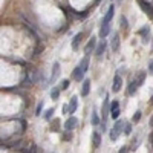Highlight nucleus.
I'll use <instances>...</instances> for the list:
<instances>
[{
  "instance_id": "1",
  "label": "nucleus",
  "mask_w": 153,
  "mask_h": 153,
  "mask_svg": "<svg viewBox=\"0 0 153 153\" xmlns=\"http://www.w3.org/2000/svg\"><path fill=\"white\" fill-rule=\"evenodd\" d=\"M84 71L80 68V65L76 66L75 69H74V72H72V80H75V81H81L83 78H84Z\"/></svg>"
},
{
  "instance_id": "2",
  "label": "nucleus",
  "mask_w": 153,
  "mask_h": 153,
  "mask_svg": "<svg viewBox=\"0 0 153 153\" xmlns=\"http://www.w3.org/2000/svg\"><path fill=\"white\" fill-rule=\"evenodd\" d=\"M76 126H78V120H76L75 117H71V118L65 123V129H66L68 132H71V130L76 129Z\"/></svg>"
},
{
  "instance_id": "3",
  "label": "nucleus",
  "mask_w": 153,
  "mask_h": 153,
  "mask_svg": "<svg viewBox=\"0 0 153 153\" xmlns=\"http://www.w3.org/2000/svg\"><path fill=\"white\" fill-rule=\"evenodd\" d=\"M121 87H123V78H121L120 75H115L112 91H113V92H120V91H121Z\"/></svg>"
},
{
  "instance_id": "4",
  "label": "nucleus",
  "mask_w": 153,
  "mask_h": 153,
  "mask_svg": "<svg viewBox=\"0 0 153 153\" xmlns=\"http://www.w3.org/2000/svg\"><path fill=\"white\" fill-rule=\"evenodd\" d=\"M95 45H97V38H95V37H92L91 40H89V43L86 45V48H84V52H86V55H89V54H92V52H94Z\"/></svg>"
},
{
  "instance_id": "5",
  "label": "nucleus",
  "mask_w": 153,
  "mask_h": 153,
  "mask_svg": "<svg viewBox=\"0 0 153 153\" xmlns=\"http://www.w3.org/2000/svg\"><path fill=\"white\" fill-rule=\"evenodd\" d=\"M58 76H60V63H54L52 74H51V81H57Z\"/></svg>"
},
{
  "instance_id": "6",
  "label": "nucleus",
  "mask_w": 153,
  "mask_h": 153,
  "mask_svg": "<svg viewBox=\"0 0 153 153\" xmlns=\"http://www.w3.org/2000/svg\"><path fill=\"white\" fill-rule=\"evenodd\" d=\"M106 46H107L106 40H101V43H100V45L97 46V49H95V55H97V57H103L104 51H106Z\"/></svg>"
},
{
  "instance_id": "7",
  "label": "nucleus",
  "mask_w": 153,
  "mask_h": 153,
  "mask_svg": "<svg viewBox=\"0 0 153 153\" xmlns=\"http://www.w3.org/2000/svg\"><path fill=\"white\" fill-rule=\"evenodd\" d=\"M113 14H115V6L112 5V6L107 9L106 16H104V19H103V22H101V23H110V20L113 19Z\"/></svg>"
},
{
  "instance_id": "8",
  "label": "nucleus",
  "mask_w": 153,
  "mask_h": 153,
  "mask_svg": "<svg viewBox=\"0 0 153 153\" xmlns=\"http://www.w3.org/2000/svg\"><path fill=\"white\" fill-rule=\"evenodd\" d=\"M109 32H110V26H109V23H101V28H100V37H101V38H106Z\"/></svg>"
},
{
  "instance_id": "9",
  "label": "nucleus",
  "mask_w": 153,
  "mask_h": 153,
  "mask_svg": "<svg viewBox=\"0 0 153 153\" xmlns=\"http://www.w3.org/2000/svg\"><path fill=\"white\" fill-rule=\"evenodd\" d=\"M92 146H94V149H98L101 146V135L98 132L92 133Z\"/></svg>"
},
{
  "instance_id": "10",
  "label": "nucleus",
  "mask_w": 153,
  "mask_h": 153,
  "mask_svg": "<svg viewBox=\"0 0 153 153\" xmlns=\"http://www.w3.org/2000/svg\"><path fill=\"white\" fill-rule=\"evenodd\" d=\"M118 49H120V35L113 34V37H112V51L113 52H118Z\"/></svg>"
},
{
  "instance_id": "11",
  "label": "nucleus",
  "mask_w": 153,
  "mask_h": 153,
  "mask_svg": "<svg viewBox=\"0 0 153 153\" xmlns=\"http://www.w3.org/2000/svg\"><path fill=\"white\" fill-rule=\"evenodd\" d=\"M81 37H83V34L78 32V34L72 38V49H74V51L78 49V46H80V43H81Z\"/></svg>"
},
{
  "instance_id": "12",
  "label": "nucleus",
  "mask_w": 153,
  "mask_h": 153,
  "mask_svg": "<svg viewBox=\"0 0 153 153\" xmlns=\"http://www.w3.org/2000/svg\"><path fill=\"white\" fill-rule=\"evenodd\" d=\"M76 107H78V98L72 97L71 98V103H69V113H75Z\"/></svg>"
},
{
  "instance_id": "13",
  "label": "nucleus",
  "mask_w": 153,
  "mask_h": 153,
  "mask_svg": "<svg viewBox=\"0 0 153 153\" xmlns=\"http://www.w3.org/2000/svg\"><path fill=\"white\" fill-rule=\"evenodd\" d=\"M89 91H91V81L84 80L83 87H81V97H87V95H89Z\"/></svg>"
},
{
  "instance_id": "14",
  "label": "nucleus",
  "mask_w": 153,
  "mask_h": 153,
  "mask_svg": "<svg viewBox=\"0 0 153 153\" xmlns=\"http://www.w3.org/2000/svg\"><path fill=\"white\" fill-rule=\"evenodd\" d=\"M149 32H150V28H149V26H144V29H141V32H139V34L143 35V38H144V40H143L144 43H149V40H150Z\"/></svg>"
},
{
  "instance_id": "15",
  "label": "nucleus",
  "mask_w": 153,
  "mask_h": 153,
  "mask_svg": "<svg viewBox=\"0 0 153 153\" xmlns=\"http://www.w3.org/2000/svg\"><path fill=\"white\" fill-rule=\"evenodd\" d=\"M101 112H103V113H101V115H103V120L106 121V120H107V113H109V101H107V98H106V101H104L103 110H101Z\"/></svg>"
},
{
  "instance_id": "16",
  "label": "nucleus",
  "mask_w": 153,
  "mask_h": 153,
  "mask_svg": "<svg viewBox=\"0 0 153 153\" xmlns=\"http://www.w3.org/2000/svg\"><path fill=\"white\" fill-rule=\"evenodd\" d=\"M139 5H141V8L147 12V14H152L153 16V8L150 6V5H147V2H144V0H141V3H139Z\"/></svg>"
},
{
  "instance_id": "17",
  "label": "nucleus",
  "mask_w": 153,
  "mask_h": 153,
  "mask_svg": "<svg viewBox=\"0 0 153 153\" xmlns=\"http://www.w3.org/2000/svg\"><path fill=\"white\" fill-rule=\"evenodd\" d=\"M80 68L84 71V72H87V68H89V57L86 55L83 60H81V63H80Z\"/></svg>"
},
{
  "instance_id": "18",
  "label": "nucleus",
  "mask_w": 153,
  "mask_h": 153,
  "mask_svg": "<svg viewBox=\"0 0 153 153\" xmlns=\"http://www.w3.org/2000/svg\"><path fill=\"white\" fill-rule=\"evenodd\" d=\"M58 97H60V87H52V91H51V98L55 101V100H58Z\"/></svg>"
},
{
  "instance_id": "19",
  "label": "nucleus",
  "mask_w": 153,
  "mask_h": 153,
  "mask_svg": "<svg viewBox=\"0 0 153 153\" xmlns=\"http://www.w3.org/2000/svg\"><path fill=\"white\" fill-rule=\"evenodd\" d=\"M123 127H124V123L123 121H117V123H115V126H113V130L117 132V133H121L123 132Z\"/></svg>"
},
{
  "instance_id": "20",
  "label": "nucleus",
  "mask_w": 153,
  "mask_h": 153,
  "mask_svg": "<svg viewBox=\"0 0 153 153\" xmlns=\"http://www.w3.org/2000/svg\"><path fill=\"white\" fill-rule=\"evenodd\" d=\"M136 89H138V84H136V81L130 83V84H129V91H127V94H129V95H135Z\"/></svg>"
},
{
  "instance_id": "21",
  "label": "nucleus",
  "mask_w": 153,
  "mask_h": 153,
  "mask_svg": "<svg viewBox=\"0 0 153 153\" xmlns=\"http://www.w3.org/2000/svg\"><path fill=\"white\" fill-rule=\"evenodd\" d=\"M144 80H146V72H139L138 78H136V84H138V86H141V84L144 83Z\"/></svg>"
},
{
  "instance_id": "22",
  "label": "nucleus",
  "mask_w": 153,
  "mask_h": 153,
  "mask_svg": "<svg viewBox=\"0 0 153 153\" xmlns=\"http://www.w3.org/2000/svg\"><path fill=\"white\" fill-rule=\"evenodd\" d=\"M91 123H92L94 126H98V124H100V118H98L97 110H94V113H92V120H91Z\"/></svg>"
},
{
  "instance_id": "23",
  "label": "nucleus",
  "mask_w": 153,
  "mask_h": 153,
  "mask_svg": "<svg viewBox=\"0 0 153 153\" xmlns=\"http://www.w3.org/2000/svg\"><path fill=\"white\" fill-rule=\"evenodd\" d=\"M43 112V101H40V103L37 104V109H35V115L37 117H40V113Z\"/></svg>"
},
{
  "instance_id": "24",
  "label": "nucleus",
  "mask_w": 153,
  "mask_h": 153,
  "mask_svg": "<svg viewBox=\"0 0 153 153\" xmlns=\"http://www.w3.org/2000/svg\"><path fill=\"white\" fill-rule=\"evenodd\" d=\"M120 113H121V112H120V107H118V109H113V110H110V117H112L113 120H117V118L120 117Z\"/></svg>"
},
{
  "instance_id": "25",
  "label": "nucleus",
  "mask_w": 153,
  "mask_h": 153,
  "mask_svg": "<svg viewBox=\"0 0 153 153\" xmlns=\"http://www.w3.org/2000/svg\"><path fill=\"white\" fill-rule=\"evenodd\" d=\"M52 115H54V109H48L46 110V113H45V120H51V118H52Z\"/></svg>"
},
{
  "instance_id": "26",
  "label": "nucleus",
  "mask_w": 153,
  "mask_h": 153,
  "mask_svg": "<svg viewBox=\"0 0 153 153\" xmlns=\"http://www.w3.org/2000/svg\"><path fill=\"white\" fill-rule=\"evenodd\" d=\"M123 132H124L126 135H130V132H132V126H130V124H124Z\"/></svg>"
},
{
  "instance_id": "27",
  "label": "nucleus",
  "mask_w": 153,
  "mask_h": 153,
  "mask_svg": "<svg viewBox=\"0 0 153 153\" xmlns=\"http://www.w3.org/2000/svg\"><path fill=\"white\" fill-rule=\"evenodd\" d=\"M118 136H120V133H117V132H115L113 129L110 130V139H112L113 143H115V141H117V139H118Z\"/></svg>"
},
{
  "instance_id": "28",
  "label": "nucleus",
  "mask_w": 153,
  "mask_h": 153,
  "mask_svg": "<svg viewBox=\"0 0 153 153\" xmlns=\"http://www.w3.org/2000/svg\"><path fill=\"white\" fill-rule=\"evenodd\" d=\"M141 117H143V113L139 112V110H138V112H135V115H133V123H138L139 120H141Z\"/></svg>"
},
{
  "instance_id": "29",
  "label": "nucleus",
  "mask_w": 153,
  "mask_h": 153,
  "mask_svg": "<svg viewBox=\"0 0 153 153\" xmlns=\"http://www.w3.org/2000/svg\"><path fill=\"white\" fill-rule=\"evenodd\" d=\"M69 87V80H65V81H61V84H60V91H63V89H66Z\"/></svg>"
},
{
  "instance_id": "30",
  "label": "nucleus",
  "mask_w": 153,
  "mask_h": 153,
  "mask_svg": "<svg viewBox=\"0 0 153 153\" xmlns=\"http://www.w3.org/2000/svg\"><path fill=\"white\" fill-rule=\"evenodd\" d=\"M118 107H120V103H118L117 100H113V101H112V104H110V110H113V109H118Z\"/></svg>"
},
{
  "instance_id": "31",
  "label": "nucleus",
  "mask_w": 153,
  "mask_h": 153,
  "mask_svg": "<svg viewBox=\"0 0 153 153\" xmlns=\"http://www.w3.org/2000/svg\"><path fill=\"white\" fill-rule=\"evenodd\" d=\"M121 26H123V28H127V26H129V22H127L126 17H121Z\"/></svg>"
},
{
  "instance_id": "32",
  "label": "nucleus",
  "mask_w": 153,
  "mask_h": 153,
  "mask_svg": "<svg viewBox=\"0 0 153 153\" xmlns=\"http://www.w3.org/2000/svg\"><path fill=\"white\" fill-rule=\"evenodd\" d=\"M149 72L153 75V60H150V63H149Z\"/></svg>"
},
{
  "instance_id": "33",
  "label": "nucleus",
  "mask_w": 153,
  "mask_h": 153,
  "mask_svg": "<svg viewBox=\"0 0 153 153\" xmlns=\"http://www.w3.org/2000/svg\"><path fill=\"white\" fill-rule=\"evenodd\" d=\"M107 129H106V124L103 123V124H101V133H103V132H106Z\"/></svg>"
},
{
  "instance_id": "34",
  "label": "nucleus",
  "mask_w": 153,
  "mask_h": 153,
  "mask_svg": "<svg viewBox=\"0 0 153 153\" xmlns=\"http://www.w3.org/2000/svg\"><path fill=\"white\" fill-rule=\"evenodd\" d=\"M121 153H124V152H129V149H127V147H121V150H120Z\"/></svg>"
},
{
  "instance_id": "35",
  "label": "nucleus",
  "mask_w": 153,
  "mask_h": 153,
  "mask_svg": "<svg viewBox=\"0 0 153 153\" xmlns=\"http://www.w3.org/2000/svg\"><path fill=\"white\" fill-rule=\"evenodd\" d=\"M65 139H66V141H71V135H69V133H68V135H66V136H65Z\"/></svg>"
},
{
  "instance_id": "36",
  "label": "nucleus",
  "mask_w": 153,
  "mask_h": 153,
  "mask_svg": "<svg viewBox=\"0 0 153 153\" xmlns=\"http://www.w3.org/2000/svg\"><path fill=\"white\" fill-rule=\"evenodd\" d=\"M152 51H153V38H152Z\"/></svg>"
},
{
  "instance_id": "37",
  "label": "nucleus",
  "mask_w": 153,
  "mask_h": 153,
  "mask_svg": "<svg viewBox=\"0 0 153 153\" xmlns=\"http://www.w3.org/2000/svg\"><path fill=\"white\" fill-rule=\"evenodd\" d=\"M152 141H153V133H152Z\"/></svg>"
},
{
  "instance_id": "38",
  "label": "nucleus",
  "mask_w": 153,
  "mask_h": 153,
  "mask_svg": "<svg viewBox=\"0 0 153 153\" xmlns=\"http://www.w3.org/2000/svg\"><path fill=\"white\" fill-rule=\"evenodd\" d=\"M152 103H153V97H152Z\"/></svg>"
},
{
  "instance_id": "39",
  "label": "nucleus",
  "mask_w": 153,
  "mask_h": 153,
  "mask_svg": "<svg viewBox=\"0 0 153 153\" xmlns=\"http://www.w3.org/2000/svg\"><path fill=\"white\" fill-rule=\"evenodd\" d=\"M112 2H113V0H112Z\"/></svg>"
},
{
  "instance_id": "40",
  "label": "nucleus",
  "mask_w": 153,
  "mask_h": 153,
  "mask_svg": "<svg viewBox=\"0 0 153 153\" xmlns=\"http://www.w3.org/2000/svg\"><path fill=\"white\" fill-rule=\"evenodd\" d=\"M152 143H153V141H152Z\"/></svg>"
}]
</instances>
